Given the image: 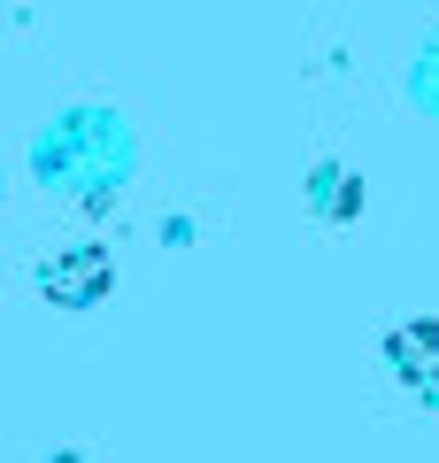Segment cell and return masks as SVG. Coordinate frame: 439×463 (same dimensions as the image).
Here are the masks:
<instances>
[{
	"label": "cell",
	"instance_id": "6da1fadb",
	"mask_svg": "<svg viewBox=\"0 0 439 463\" xmlns=\"http://www.w3.org/2000/svg\"><path fill=\"white\" fill-rule=\"evenodd\" d=\"M386 364L401 371V386H408V394L439 402V325H432V317H416V325H401V332L386 340Z\"/></svg>",
	"mask_w": 439,
	"mask_h": 463
},
{
	"label": "cell",
	"instance_id": "7a4b0ae2",
	"mask_svg": "<svg viewBox=\"0 0 439 463\" xmlns=\"http://www.w3.org/2000/svg\"><path fill=\"white\" fill-rule=\"evenodd\" d=\"M100 286H108V263H100V248H78V255H54V263H47V294H54V301H70V309H78V301H93Z\"/></svg>",
	"mask_w": 439,
	"mask_h": 463
},
{
	"label": "cell",
	"instance_id": "3957f363",
	"mask_svg": "<svg viewBox=\"0 0 439 463\" xmlns=\"http://www.w3.org/2000/svg\"><path fill=\"white\" fill-rule=\"evenodd\" d=\"M309 201H324V216H355V209H362V185H355V170L324 163V170L309 178Z\"/></svg>",
	"mask_w": 439,
	"mask_h": 463
}]
</instances>
